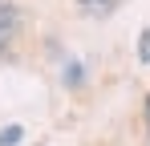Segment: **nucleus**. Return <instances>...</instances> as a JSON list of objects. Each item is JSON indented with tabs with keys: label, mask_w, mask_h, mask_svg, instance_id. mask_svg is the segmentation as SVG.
<instances>
[{
	"label": "nucleus",
	"mask_w": 150,
	"mask_h": 146,
	"mask_svg": "<svg viewBox=\"0 0 150 146\" xmlns=\"http://www.w3.org/2000/svg\"><path fill=\"white\" fill-rule=\"evenodd\" d=\"M16 33H21V8L12 0H0V53L16 41Z\"/></svg>",
	"instance_id": "1"
},
{
	"label": "nucleus",
	"mask_w": 150,
	"mask_h": 146,
	"mask_svg": "<svg viewBox=\"0 0 150 146\" xmlns=\"http://www.w3.org/2000/svg\"><path fill=\"white\" fill-rule=\"evenodd\" d=\"M81 4V12H89V16H110L122 0H77Z\"/></svg>",
	"instance_id": "2"
},
{
	"label": "nucleus",
	"mask_w": 150,
	"mask_h": 146,
	"mask_svg": "<svg viewBox=\"0 0 150 146\" xmlns=\"http://www.w3.org/2000/svg\"><path fill=\"white\" fill-rule=\"evenodd\" d=\"M21 138H25V130H21V126H4V130H0V146H16Z\"/></svg>",
	"instance_id": "3"
},
{
	"label": "nucleus",
	"mask_w": 150,
	"mask_h": 146,
	"mask_svg": "<svg viewBox=\"0 0 150 146\" xmlns=\"http://www.w3.org/2000/svg\"><path fill=\"white\" fill-rule=\"evenodd\" d=\"M138 61L150 65V28H142V37H138Z\"/></svg>",
	"instance_id": "4"
},
{
	"label": "nucleus",
	"mask_w": 150,
	"mask_h": 146,
	"mask_svg": "<svg viewBox=\"0 0 150 146\" xmlns=\"http://www.w3.org/2000/svg\"><path fill=\"white\" fill-rule=\"evenodd\" d=\"M65 77H69V85H81V65H69Z\"/></svg>",
	"instance_id": "5"
},
{
	"label": "nucleus",
	"mask_w": 150,
	"mask_h": 146,
	"mask_svg": "<svg viewBox=\"0 0 150 146\" xmlns=\"http://www.w3.org/2000/svg\"><path fill=\"white\" fill-rule=\"evenodd\" d=\"M146 130H150V94H146Z\"/></svg>",
	"instance_id": "6"
}]
</instances>
